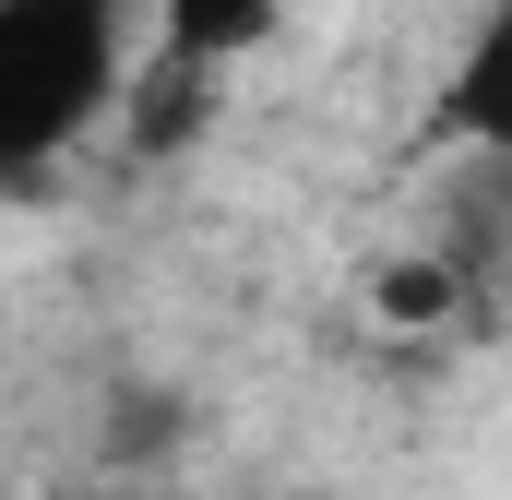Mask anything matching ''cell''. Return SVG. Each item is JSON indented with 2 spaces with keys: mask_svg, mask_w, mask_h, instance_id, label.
Instances as JSON below:
<instances>
[{
  "mask_svg": "<svg viewBox=\"0 0 512 500\" xmlns=\"http://www.w3.org/2000/svg\"><path fill=\"white\" fill-rule=\"evenodd\" d=\"M131 84V0H0V191L48 179Z\"/></svg>",
  "mask_w": 512,
  "mask_h": 500,
  "instance_id": "cell-1",
  "label": "cell"
},
{
  "mask_svg": "<svg viewBox=\"0 0 512 500\" xmlns=\"http://www.w3.org/2000/svg\"><path fill=\"white\" fill-rule=\"evenodd\" d=\"M274 24H286V0H155V60H179V72H239L274 48Z\"/></svg>",
  "mask_w": 512,
  "mask_h": 500,
  "instance_id": "cell-2",
  "label": "cell"
},
{
  "mask_svg": "<svg viewBox=\"0 0 512 500\" xmlns=\"http://www.w3.org/2000/svg\"><path fill=\"white\" fill-rule=\"evenodd\" d=\"M453 298H465V274H453L441 250H417V262H393V274H382V322H417V334L453 322Z\"/></svg>",
  "mask_w": 512,
  "mask_h": 500,
  "instance_id": "cell-3",
  "label": "cell"
}]
</instances>
